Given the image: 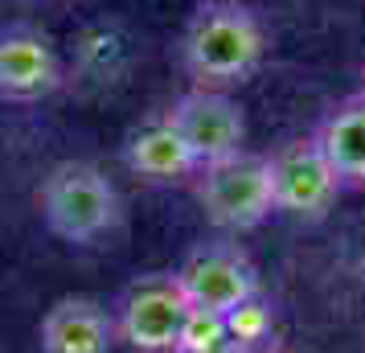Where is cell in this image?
<instances>
[{"instance_id":"12","label":"cell","mask_w":365,"mask_h":353,"mask_svg":"<svg viewBox=\"0 0 365 353\" xmlns=\"http://www.w3.org/2000/svg\"><path fill=\"white\" fill-rule=\"evenodd\" d=\"M173 353H234V341L226 333V317L210 312V308H189Z\"/></svg>"},{"instance_id":"5","label":"cell","mask_w":365,"mask_h":353,"mask_svg":"<svg viewBox=\"0 0 365 353\" xmlns=\"http://www.w3.org/2000/svg\"><path fill=\"white\" fill-rule=\"evenodd\" d=\"M185 312L189 300L177 287V275H144L115 304V341L132 353H173Z\"/></svg>"},{"instance_id":"7","label":"cell","mask_w":365,"mask_h":353,"mask_svg":"<svg viewBox=\"0 0 365 353\" xmlns=\"http://www.w3.org/2000/svg\"><path fill=\"white\" fill-rule=\"evenodd\" d=\"M177 287L189 300V308H210V312H230L242 300L259 296V271L247 255L230 242H205L173 271Z\"/></svg>"},{"instance_id":"8","label":"cell","mask_w":365,"mask_h":353,"mask_svg":"<svg viewBox=\"0 0 365 353\" xmlns=\"http://www.w3.org/2000/svg\"><path fill=\"white\" fill-rule=\"evenodd\" d=\"M62 83V62L53 41L34 25L0 29V99L37 103Z\"/></svg>"},{"instance_id":"13","label":"cell","mask_w":365,"mask_h":353,"mask_svg":"<svg viewBox=\"0 0 365 353\" xmlns=\"http://www.w3.org/2000/svg\"><path fill=\"white\" fill-rule=\"evenodd\" d=\"M226 333H230L234 349L267 341V333H271V308L263 304V296H250L238 308H230L226 312Z\"/></svg>"},{"instance_id":"1","label":"cell","mask_w":365,"mask_h":353,"mask_svg":"<svg viewBox=\"0 0 365 353\" xmlns=\"http://www.w3.org/2000/svg\"><path fill=\"white\" fill-rule=\"evenodd\" d=\"M267 58V34L242 0H205L181 34V66L193 86L234 91L250 83Z\"/></svg>"},{"instance_id":"2","label":"cell","mask_w":365,"mask_h":353,"mask_svg":"<svg viewBox=\"0 0 365 353\" xmlns=\"http://www.w3.org/2000/svg\"><path fill=\"white\" fill-rule=\"evenodd\" d=\"M41 222L62 242H95L119 226L123 202L111 177L91 160H66L41 181Z\"/></svg>"},{"instance_id":"4","label":"cell","mask_w":365,"mask_h":353,"mask_svg":"<svg viewBox=\"0 0 365 353\" xmlns=\"http://www.w3.org/2000/svg\"><path fill=\"white\" fill-rule=\"evenodd\" d=\"M267 173H271L275 214H287L296 222H320L345 189L336 181L332 165L324 160V152L316 148L312 135L279 144L267 156Z\"/></svg>"},{"instance_id":"10","label":"cell","mask_w":365,"mask_h":353,"mask_svg":"<svg viewBox=\"0 0 365 353\" xmlns=\"http://www.w3.org/2000/svg\"><path fill=\"white\" fill-rule=\"evenodd\" d=\"M316 148L324 152L336 181L345 189H365V95L353 91L341 99L312 132Z\"/></svg>"},{"instance_id":"3","label":"cell","mask_w":365,"mask_h":353,"mask_svg":"<svg viewBox=\"0 0 365 353\" xmlns=\"http://www.w3.org/2000/svg\"><path fill=\"white\" fill-rule=\"evenodd\" d=\"M197 202L217 230H230V235L259 230L275 214L267 156L242 148L226 160L197 168Z\"/></svg>"},{"instance_id":"14","label":"cell","mask_w":365,"mask_h":353,"mask_svg":"<svg viewBox=\"0 0 365 353\" xmlns=\"http://www.w3.org/2000/svg\"><path fill=\"white\" fill-rule=\"evenodd\" d=\"M357 91H361V95H365V74H361V86H357Z\"/></svg>"},{"instance_id":"9","label":"cell","mask_w":365,"mask_h":353,"mask_svg":"<svg viewBox=\"0 0 365 353\" xmlns=\"http://www.w3.org/2000/svg\"><path fill=\"white\" fill-rule=\"evenodd\" d=\"M41 353H111L115 320L91 296H66L41 317Z\"/></svg>"},{"instance_id":"6","label":"cell","mask_w":365,"mask_h":353,"mask_svg":"<svg viewBox=\"0 0 365 353\" xmlns=\"http://www.w3.org/2000/svg\"><path fill=\"white\" fill-rule=\"evenodd\" d=\"M165 119L177 128V135L185 140V148L193 152L201 168L242 152V144H247V116L226 91L193 86L168 107Z\"/></svg>"},{"instance_id":"11","label":"cell","mask_w":365,"mask_h":353,"mask_svg":"<svg viewBox=\"0 0 365 353\" xmlns=\"http://www.w3.org/2000/svg\"><path fill=\"white\" fill-rule=\"evenodd\" d=\"M123 160L135 177H144L152 185H173V181H189L197 177V160L193 152L185 148V140L177 135V128L168 123L165 116L148 119L144 128H135L128 135V148H123Z\"/></svg>"}]
</instances>
